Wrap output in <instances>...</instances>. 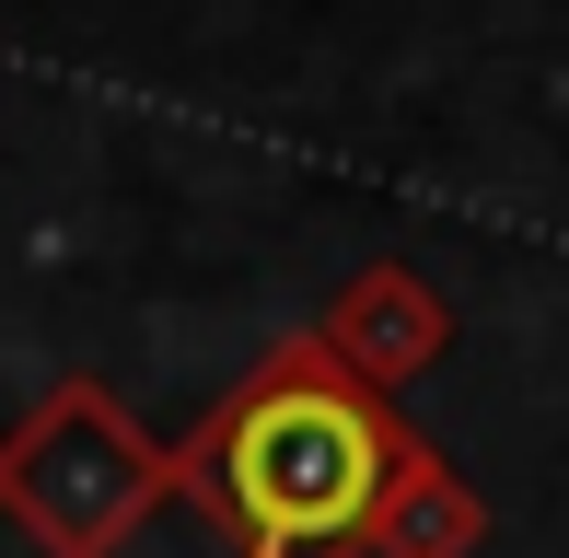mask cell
Masks as SVG:
<instances>
[{"mask_svg":"<svg viewBox=\"0 0 569 558\" xmlns=\"http://www.w3.org/2000/svg\"><path fill=\"white\" fill-rule=\"evenodd\" d=\"M396 454H407L396 396L349 385L315 349V326H291L174 442V500H198L232 536V558H360V524Z\"/></svg>","mask_w":569,"mask_h":558,"instance_id":"6da1fadb","label":"cell"},{"mask_svg":"<svg viewBox=\"0 0 569 558\" xmlns=\"http://www.w3.org/2000/svg\"><path fill=\"white\" fill-rule=\"evenodd\" d=\"M163 500H174V442H151L128 396L93 372H59L0 430V524L36 558H117Z\"/></svg>","mask_w":569,"mask_h":558,"instance_id":"7a4b0ae2","label":"cell"},{"mask_svg":"<svg viewBox=\"0 0 569 558\" xmlns=\"http://www.w3.org/2000/svg\"><path fill=\"white\" fill-rule=\"evenodd\" d=\"M315 349L349 372V385L407 396L419 372L453 361V302H442V279H419L407 257H372V268H349L338 302L315 315Z\"/></svg>","mask_w":569,"mask_h":558,"instance_id":"3957f363","label":"cell"},{"mask_svg":"<svg viewBox=\"0 0 569 558\" xmlns=\"http://www.w3.org/2000/svg\"><path fill=\"white\" fill-rule=\"evenodd\" d=\"M477 547H488V500H477V477H465L442 442H419V430H407L396 477H383L372 524H360V558H477Z\"/></svg>","mask_w":569,"mask_h":558,"instance_id":"277c9868","label":"cell"}]
</instances>
